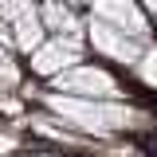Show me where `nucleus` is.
<instances>
[{"instance_id":"obj_6","label":"nucleus","mask_w":157,"mask_h":157,"mask_svg":"<svg viewBox=\"0 0 157 157\" xmlns=\"http://www.w3.org/2000/svg\"><path fill=\"white\" fill-rule=\"evenodd\" d=\"M39 20H43L47 36L86 43V12H78L75 4H67V0H39Z\"/></svg>"},{"instance_id":"obj_1","label":"nucleus","mask_w":157,"mask_h":157,"mask_svg":"<svg viewBox=\"0 0 157 157\" xmlns=\"http://www.w3.org/2000/svg\"><path fill=\"white\" fill-rule=\"evenodd\" d=\"M39 102L71 134L94 137V141H118L126 134L157 130V114L141 102H86V98H63V94H43Z\"/></svg>"},{"instance_id":"obj_8","label":"nucleus","mask_w":157,"mask_h":157,"mask_svg":"<svg viewBox=\"0 0 157 157\" xmlns=\"http://www.w3.org/2000/svg\"><path fill=\"white\" fill-rule=\"evenodd\" d=\"M137 8H141V12H145V16L157 24V0H137Z\"/></svg>"},{"instance_id":"obj_2","label":"nucleus","mask_w":157,"mask_h":157,"mask_svg":"<svg viewBox=\"0 0 157 157\" xmlns=\"http://www.w3.org/2000/svg\"><path fill=\"white\" fill-rule=\"evenodd\" d=\"M51 94H63V98H86V102H137V90L126 86V75L110 71L106 63H78L71 71H63L59 78L47 82Z\"/></svg>"},{"instance_id":"obj_9","label":"nucleus","mask_w":157,"mask_h":157,"mask_svg":"<svg viewBox=\"0 0 157 157\" xmlns=\"http://www.w3.org/2000/svg\"><path fill=\"white\" fill-rule=\"evenodd\" d=\"M67 4H75L78 12H86V8H90V4H94V0H67Z\"/></svg>"},{"instance_id":"obj_4","label":"nucleus","mask_w":157,"mask_h":157,"mask_svg":"<svg viewBox=\"0 0 157 157\" xmlns=\"http://www.w3.org/2000/svg\"><path fill=\"white\" fill-rule=\"evenodd\" d=\"M78 63H86V43L47 36L36 51L28 55V71H32L36 78H43V82H51V78H59L63 71H71V67H78Z\"/></svg>"},{"instance_id":"obj_10","label":"nucleus","mask_w":157,"mask_h":157,"mask_svg":"<svg viewBox=\"0 0 157 157\" xmlns=\"http://www.w3.org/2000/svg\"><path fill=\"white\" fill-rule=\"evenodd\" d=\"M43 157H67V153H43Z\"/></svg>"},{"instance_id":"obj_7","label":"nucleus","mask_w":157,"mask_h":157,"mask_svg":"<svg viewBox=\"0 0 157 157\" xmlns=\"http://www.w3.org/2000/svg\"><path fill=\"white\" fill-rule=\"evenodd\" d=\"M130 78H134V90H153L157 94V39L145 47V55L137 59V67L130 71Z\"/></svg>"},{"instance_id":"obj_5","label":"nucleus","mask_w":157,"mask_h":157,"mask_svg":"<svg viewBox=\"0 0 157 157\" xmlns=\"http://www.w3.org/2000/svg\"><path fill=\"white\" fill-rule=\"evenodd\" d=\"M86 16L98 20V24H110L118 32H126V36L141 39V43H153V20L145 16L141 8H137V0H94L90 8H86Z\"/></svg>"},{"instance_id":"obj_3","label":"nucleus","mask_w":157,"mask_h":157,"mask_svg":"<svg viewBox=\"0 0 157 157\" xmlns=\"http://www.w3.org/2000/svg\"><path fill=\"white\" fill-rule=\"evenodd\" d=\"M145 47H149V43H141V39L126 36V32H118L110 24H98V20L86 16V51H90L98 63H106L110 71L130 75L137 67V59L145 55Z\"/></svg>"}]
</instances>
